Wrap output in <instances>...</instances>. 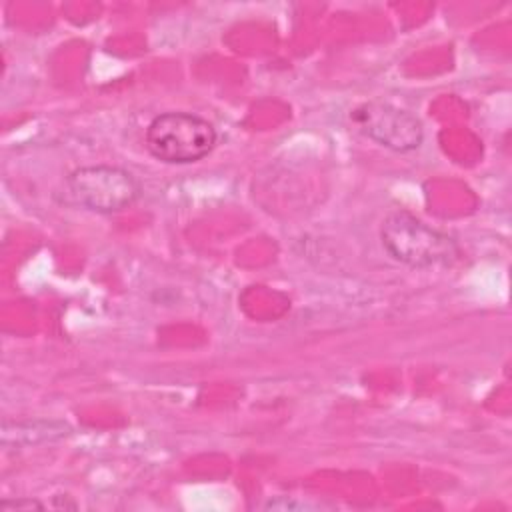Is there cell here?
<instances>
[{"mask_svg":"<svg viewBox=\"0 0 512 512\" xmlns=\"http://www.w3.org/2000/svg\"><path fill=\"white\" fill-rule=\"evenodd\" d=\"M388 256L410 268L448 266L458 258L456 242L406 210L390 212L380 228Z\"/></svg>","mask_w":512,"mask_h":512,"instance_id":"cell-1","label":"cell"},{"mask_svg":"<svg viewBox=\"0 0 512 512\" xmlns=\"http://www.w3.org/2000/svg\"><path fill=\"white\" fill-rule=\"evenodd\" d=\"M216 140L214 126L190 112L160 114L146 128L148 152L166 164L198 162L212 152Z\"/></svg>","mask_w":512,"mask_h":512,"instance_id":"cell-2","label":"cell"},{"mask_svg":"<svg viewBox=\"0 0 512 512\" xmlns=\"http://www.w3.org/2000/svg\"><path fill=\"white\" fill-rule=\"evenodd\" d=\"M68 192L86 210L112 214L128 208L140 196V182L120 166L96 164L70 172Z\"/></svg>","mask_w":512,"mask_h":512,"instance_id":"cell-3","label":"cell"},{"mask_svg":"<svg viewBox=\"0 0 512 512\" xmlns=\"http://www.w3.org/2000/svg\"><path fill=\"white\" fill-rule=\"evenodd\" d=\"M350 118L364 136L394 152L416 150L424 138L420 120L390 102H364L352 110Z\"/></svg>","mask_w":512,"mask_h":512,"instance_id":"cell-4","label":"cell"},{"mask_svg":"<svg viewBox=\"0 0 512 512\" xmlns=\"http://www.w3.org/2000/svg\"><path fill=\"white\" fill-rule=\"evenodd\" d=\"M70 426L60 420H28V422H4L2 444L4 446H34L66 436Z\"/></svg>","mask_w":512,"mask_h":512,"instance_id":"cell-5","label":"cell"},{"mask_svg":"<svg viewBox=\"0 0 512 512\" xmlns=\"http://www.w3.org/2000/svg\"><path fill=\"white\" fill-rule=\"evenodd\" d=\"M16 510H44V504L32 498H16V500H4L0 504V512H16Z\"/></svg>","mask_w":512,"mask_h":512,"instance_id":"cell-6","label":"cell"}]
</instances>
